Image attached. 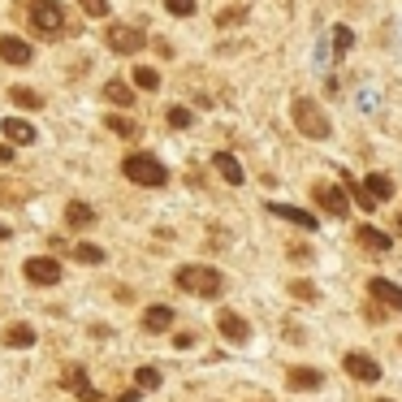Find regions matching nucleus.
I'll use <instances>...</instances> for the list:
<instances>
[{"label":"nucleus","mask_w":402,"mask_h":402,"mask_svg":"<svg viewBox=\"0 0 402 402\" xmlns=\"http://www.w3.org/2000/svg\"><path fill=\"white\" fill-rule=\"evenodd\" d=\"M0 164H14V147H9V143L0 147Z\"/></svg>","instance_id":"35"},{"label":"nucleus","mask_w":402,"mask_h":402,"mask_svg":"<svg viewBox=\"0 0 402 402\" xmlns=\"http://www.w3.org/2000/svg\"><path fill=\"white\" fill-rule=\"evenodd\" d=\"M347 186H355V182H351V178H347ZM355 203H359V208H364V212H372V208H376V199H372V195H368V191H359V186H355Z\"/></svg>","instance_id":"34"},{"label":"nucleus","mask_w":402,"mask_h":402,"mask_svg":"<svg viewBox=\"0 0 402 402\" xmlns=\"http://www.w3.org/2000/svg\"><path fill=\"white\" fill-rule=\"evenodd\" d=\"M22 273H26V281H35V285H56V281H61V264H56L52 255H31V260L22 264Z\"/></svg>","instance_id":"6"},{"label":"nucleus","mask_w":402,"mask_h":402,"mask_svg":"<svg viewBox=\"0 0 402 402\" xmlns=\"http://www.w3.org/2000/svg\"><path fill=\"white\" fill-rule=\"evenodd\" d=\"M143 329L147 333H169V329H174V307H164V303L147 307L143 312Z\"/></svg>","instance_id":"14"},{"label":"nucleus","mask_w":402,"mask_h":402,"mask_svg":"<svg viewBox=\"0 0 402 402\" xmlns=\"http://www.w3.org/2000/svg\"><path fill=\"white\" fill-rule=\"evenodd\" d=\"M342 368H347V376H355L359 385H376L381 381V364L368 359V355H359V351H351L347 359H342Z\"/></svg>","instance_id":"7"},{"label":"nucleus","mask_w":402,"mask_h":402,"mask_svg":"<svg viewBox=\"0 0 402 402\" xmlns=\"http://www.w3.org/2000/svg\"><path fill=\"white\" fill-rule=\"evenodd\" d=\"M290 295H295V299H307V303H312V299H316V285L299 277V281H290Z\"/></svg>","instance_id":"31"},{"label":"nucleus","mask_w":402,"mask_h":402,"mask_svg":"<svg viewBox=\"0 0 402 402\" xmlns=\"http://www.w3.org/2000/svg\"><path fill=\"white\" fill-rule=\"evenodd\" d=\"M316 203H320L329 216H347V212H351L347 191H337V186H316Z\"/></svg>","instance_id":"10"},{"label":"nucleus","mask_w":402,"mask_h":402,"mask_svg":"<svg viewBox=\"0 0 402 402\" xmlns=\"http://www.w3.org/2000/svg\"><path fill=\"white\" fill-rule=\"evenodd\" d=\"M212 169H216V174H221V178L229 182V186H243V182H247L243 164H238L234 156H229V152H216V156H212Z\"/></svg>","instance_id":"12"},{"label":"nucleus","mask_w":402,"mask_h":402,"mask_svg":"<svg viewBox=\"0 0 402 402\" xmlns=\"http://www.w3.org/2000/svg\"><path fill=\"white\" fill-rule=\"evenodd\" d=\"M368 290H372V299H376V303H385V307H398V312H402V285H393V281H385V277H372V281H368Z\"/></svg>","instance_id":"11"},{"label":"nucleus","mask_w":402,"mask_h":402,"mask_svg":"<svg viewBox=\"0 0 402 402\" xmlns=\"http://www.w3.org/2000/svg\"><path fill=\"white\" fill-rule=\"evenodd\" d=\"M164 9L174 14V18H191L195 14V0H164Z\"/></svg>","instance_id":"30"},{"label":"nucleus","mask_w":402,"mask_h":402,"mask_svg":"<svg viewBox=\"0 0 402 402\" xmlns=\"http://www.w3.org/2000/svg\"><path fill=\"white\" fill-rule=\"evenodd\" d=\"M31 26L48 39H56L65 31V9H61V0H35L31 5Z\"/></svg>","instance_id":"4"},{"label":"nucleus","mask_w":402,"mask_h":402,"mask_svg":"<svg viewBox=\"0 0 402 402\" xmlns=\"http://www.w3.org/2000/svg\"><path fill=\"white\" fill-rule=\"evenodd\" d=\"M5 347H14V351L35 347V329H31V324H9V333H5Z\"/></svg>","instance_id":"18"},{"label":"nucleus","mask_w":402,"mask_h":402,"mask_svg":"<svg viewBox=\"0 0 402 402\" xmlns=\"http://www.w3.org/2000/svg\"><path fill=\"white\" fill-rule=\"evenodd\" d=\"M355 238H359L368 251H389V247H393V243H389V234H381V229H372V225H364Z\"/></svg>","instance_id":"21"},{"label":"nucleus","mask_w":402,"mask_h":402,"mask_svg":"<svg viewBox=\"0 0 402 402\" xmlns=\"http://www.w3.org/2000/svg\"><path fill=\"white\" fill-rule=\"evenodd\" d=\"M31 43L18 39V35H0V61H9V65H31Z\"/></svg>","instance_id":"9"},{"label":"nucleus","mask_w":402,"mask_h":402,"mask_svg":"<svg viewBox=\"0 0 402 402\" xmlns=\"http://www.w3.org/2000/svg\"><path fill=\"white\" fill-rule=\"evenodd\" d=\"M0 238H9V225H0Z\"/></svg>","instance_id":"36"},{"label":"nucleus","mask_w":402,"mask_h":402,"mask_svg":"<svg viewBox=\"0 0 402 402\" xmlns=\"http://www.w3.org/2000/svg\"><path fill=\"white\" fill-rule=\"evenodd\" d=\"M398 229H402V212H398Z\"/></svg>","instance_id":"37"},{"label":"nucleus","mask_w":402,"mask_h":402,"mask_svg":"<svg viewBox=\"0 0 402 402\" xmlns=\"http://www.w3.org/2000/svg\"><path fill=\"white\" fill-rule=\"evenodd\" d=\"M108 130L122 134V139H134V134H139V126H134L130 117H112V112H108Z\"/></svg>","instance_id":"27"},{"label":"nucleus","mask_w":402,"mask_h":402,"mask_svg":"<svg viewBox=\"0 0 402 402\" xmlns=\"http://www.w3.org/2000/svg\"><path fill=\"white\" fill-rule=\"evenodd\" d=\"M61 385H65V389H78L87 402H95V398H100V393L87 385V372H83V368H65V381H61Z\"/></svg>","instance_id":"20"},{"label":"nucleus","mask_w":402,"mask_h":402,"mask_svg":"<svg viewBox=\"0 0 402 402\" xmlns=\"http://www.w3.org/2000/svg\"><path fill=\"white\" fill-rule=\"evenodd\" d=\"M56 247L70 251L78 264H104V247H91V243H61V238H56Z\"/></svg>","instance_id":"16"},{"label":"nucleus","mask_w":402,"mask_h":402,"mask_svg":"<svg viewBox=\"0 0 402 402\" xmlns=\"http://www.w3.org/2000/svg\"><path fill=\"white\" fill-rule=\"evenodd\" d=\"M295 126L307 134V139H329L333 134V122L324 117V108L316 100H295Z\"/></svg>","instance_id":"3"},{"label":"nucleus","mask_w":402,"mask_h":402,"mask_svg":"<svg viewBox=\"0 0 402 402\" xmlns=\"http://www.w3.org/2000/svg\"><path fill=\"white\" fill-rule=\"evenodd\" d=\"M381 402H389V398H381Z\"/></svg>","instance_id":"39"},{"label":"nucleus","mask_w":402,"mask_h":402,"mask_svg":"<svg viewBox=\"0 0 402 402\" xmlns=\"http://www.w3.org/2000/svg\"><path fill=\"white\" fill-rule=\"evenodd\" d=\"M78 9L87 18H108V0H78Z\"/></svg>","instance_id":"29"},{"label":"nucleus","mask_w":402,"mask_h":402,"mask_svg":"<svg viewBox=\"0 0 402 402\" xmlns=\"http://www.w3.org/2000/svg\"><path fill=\"white\" fill-rule=\"evenodd\" d=\"M247 18V5H234V9H225L221 18H216V26H234V22H243Z\"/></svg>","instance_id":"32"},{"label":"nucleus","mask_w":402,"mask_h":402,"mask_svg":"<svg viewBox=\"0 0 402 402\" xmlns=\"http://www.w3.org/2000/svg\"><path fill=\"white\" fill-rule=\"evenodd\" d=\"M130 78H134V87H139V91H156V87H160V74H156L152 65H139Z\"/></svg>","instance_id":"25"},{"label":"nucleus","mask_w":402,"mask_h":402,"mask_svg":"<svg viewBox=\"0 0 402 402\" xmlns=\"http://www.w3.org/2000/svg\"><path fill=\"white\" fill-rule=\"evenodd\" d=\"M104 43L112 48V52H122V56H134L143 43H147V35L143 31H134V26H122V22H112L108 31H104Z\"/></svg>","instance_id":"5"},{"label":"nucleus","mask_w":402,"mask_h":402,"mask_svg":"<svg viewBox=\"0 0 402 402\" xmlns=\"http://www.w3.org/2000/svg\"><path fill=\"white\" fill-rule=\"evenodd\" d=\"M0 199H5V186H0Z\"/></svg>","instance_id":"38"},{"label":"nucleus","mask_w":402,"mask_h":402,"mask_svg":"<svg viewBox=\"0 0 402 402\" xmlns=\"http://www.w3.org/2000/svg\"><path fill=\"white\" fill-rule=\"evenodd\" d=\"M169 126H174V130H186V126H191V108H169Z\"/></svg>","instance_id":"33"},{"label":"nucleus","mask_w":402,"mask_h":402,"mask_svg":"<svg viewBox=\"0 0 402 402\" xmlns=\"http://www.w3.org/2000/svg\"><path fill=\"white\" fill-rule=\"evenodd\" d=\"M65 221H70L74 229H87V225H95V212H91L87 203H70V208H65Z\"/></svg>","instance_id":"23"},{"label":"nucleus","mask_w":402,"mask_h":402,"mask_svg":"<svg viewBox=\"0 0 402 402\" xmlns=\"http://www.w3.org/2000/svg\"><path fill=\"white\" fill-rule=\"evenodd\" d=\"M5 139L26 147V143H35L39 134H35V126H31V122H22V117H5Z\"/></svg>","instance_id":"17"},{"label":"nucleus","mask_w":402,"mask_h":402,"mask_svg":"<svg viewBox=\"0 0 402 402\" xmlns=\"http://www.w3.org/2000/svg\"><path fill=\"white\" fill-rule=\"evenodd\" d=\"M268 212L281 216V221H290V225H299V229H316V216L303 212V208H295V203H268Z\"/></svg>","instance_id":"15"},{"label":"nucleus","mask_w":402,"mask_h":402,"mask_svg":"<svg viewBox=\"0 0 402 402\" xmlns=\"http://www.w3.org/2000/svg\"><path fill=\"white\" fill-rule=\"evenodd\" d=\"M122 174H126L130 182H139V186H164V182H169V169H164L156 156H147V152H130V156L122 160Z\"/></svg>","instance_id":"2"},{"label":"nucleus","mask_w":402,"mask_h":402,"mask_svg":"<svg viewBox=\"0 0 402 402\" xmlns=\"http://www.w3.org/2000/svg\"><path fill=\"white\" fill-rule=\"evenodd\" d=\"M285 385H290V389H320L324 385V372L320 368H290V372H285Z\"/></svg>","instance_id":"13"},{"label":"nucleus","mask_w":402,"mask_h":402,"mask_svg":"<svg viewBox=\"0 0 402 402\" xmlns=\"http://www.w3.org/2000/svg\"><path fill=\"white\" fill-rule=\"evenodd\" d=\"M216 329L234 342V347H243V342H251V324L238 316V312H216Z\"/></svg>","instance_id":"8"},{"label":"nucleus","mask_w":402,"mask_h":402,"mask_svg":"<svg viewBox=\"0 0 402 402\" xmlns=\"http://www.w3.org/2000/svg\"><path fill=\"white\" fill-rule=\"evenodd\" d=\"M351 39H355V31H351V26H337V31H333V52H337V61L351 52Z\"/></svg>","instance_id":"26"},{"label":"nucleus","mask_w":402,"mask_h":402,"mask_svg":"<svg viewBox=\"0 0 402 402\" xmlns=\"http://www.w3.org/2000/svg\"><path fill=\"white\" fill-rule=\"evenodd\" d=\"M104 100H108V104H134V91H130L126 83L112 78V83H104Z\"/></svg>","instance_id":"22"},{"label":"nucleus","mask_w":402,"mask_h":402,"mask_svg":"<svg viewBox=\"0 0 402 402\" xmlns=\"http://www.w3.org/2000/svg\"><path fill=\"white\" fill-rule=\"evenodd\" d=\"M174 285L186 290V295H195V299H216L225 290V277L216 268H208V264H182L174 273Z\"/></svg>","instance_id":"1"},{"label":"nucleus","mask_w":402,"mask_h":402,"mask_svg":"<svg viewBox=\"0 0 402 402\" xmlns=\"http://www.w3.org/2000/svg\"><path fill=\"white\" fill-rule=\"evenodd\" d=\"M368 195L372 199H393V182L385 174H368Z\"/></svg>","instance_id":"24"},{"label":"nucleus","mask_w":402,"mask_h":402,"mask_svg":"<svg viewBox=\"0 0 402 402\" xmlns=\"http://www.w3.org/2000/svg\"><path fill=\"white\" fill-rule=\"evenodd\" d=\"M134 385H139V389H160V372H156V368H139V372H134Z\"/></svg>","instance_id":"28"},{"label":"nucleus","mask_w":402,"mask_h":402,"mask_svg":"<svg viewBox=\"0 0 402 402\" xmlns=\"http://www.w3.org/2000/svg\"><path fill=\"white\" fill-rule=\"evenodd\" d=\"M9 104H18V108L35 112V108H43V95H39V91H31V87H9Z\"/></svg>","instance_id":"19"}]
</instances>
